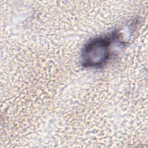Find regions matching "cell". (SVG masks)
<instances>
[{
	"mask_svg": "<svg viewBox=\"0 0 148 148\" xmlns=\"http://www.w3.org/2000/svg\"><path fill=\"white\" fill-rule=\"evenodd\" d=\"M116 34L92 39L84 46L82 54V65L85 67L98 68L102 66L110 57V47Z\"/></svg>",
	"mask_w": 148,
	"mask_h": 148,
	"instance_id": "1",
	"label": "cell"
}]
</instances>
